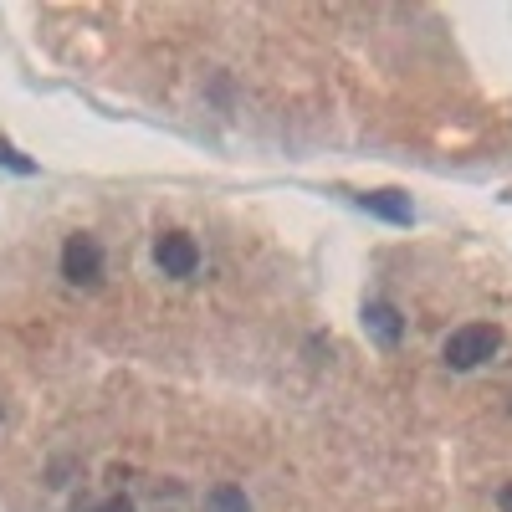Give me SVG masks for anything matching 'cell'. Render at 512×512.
Masks as SVG:
<instances>
[{
	"label": "cell",
	"instance_id": "cell-6",
	"mask_svg": "<svg viewBox=\"0 0 512 512\" xmlns=\"http://www.w3.org/2000/svg\"><path fill=\"white\" fill-rule=\"evenodd\" d=\"M205 512H251V507H246V492L241 487H216V492L205 497Z\"/></svg>",
	"mask_w": 512,
	"mask_h": 512
},
{
	"label": "cell",
	"instance_id": "cell-9",
	"mask_svg": "<svg viewBox=\"0 0 512 512\" xmlns=\"http://www.w3.org/2000/svg\"><path fill=\"white\" fill-rule=\"evenodd\" d=\"M497 507H502V512H512V482H507V487L497 492Z\"/></svg>",
	"mask_w": 512,
	"mask_h": 512
},
{
	"label": "cell",
	"instance_id": "cell-1",
	"mask_svg": "<svg viewBox=\"0 0 512 512\" xmlns=\"http://www.w3.org/2000/svg\"><path fill=\"white\" fill-rule=\"evenodd\" d=\"M497 344H502V333L492 323H466V328H456L446 338V364L451 369H477V364H487L497 354Z\"/></svg>",
	"mask_w": 512,
	"mask_h": 512
},
{
	"label": "cell",
	"instance_id": "cell-8",
	"mask_svg": "<svg viewBox=\"0 0 512 512\" xmlns=\"http://www.w3.org/2000/svg\"><path fill=\"white\" fill-rule=\"evenodd\" d=\"M98 512H134V502H128V497H108Z\"/></svg>",
	"mask_w": 512,
	"mask_h": 512
},
{
	"label": "cell",
	"instance_id": "cell-5",
	"mask_svg": "<svg viewBox=\"0 0 512 512\" xmlns=\"http://www.w3.org/2000/svg\"><path fill=\"white\" fill-rule=\"evenodd\" d=\"M364 328H369L374 344L395 349V344H400V333H405V318L395 313V303H369V308H364Z\"/></svg>",
	"mask_w": 512,
	"mask_h": 512
},
{
	"label": "cell",
	"instance_id": "cell-2",
	"mask_svg": "<svg viewBox=\"0 0 512 512\" xmlns=\"http://www.w3.org/2000/svg\"><path fill=\"white\" fill-rule=\"evenodd\" d=\"M62 277L72 287H98L103 282V246L93 236H67V246H62Z\"/></svg>",
	"mask_w": 512,
	"mask_h": 512
},
{
	"label": "cell",
	"instance_id": "cell-7",
	"mask_svg": "<svg viewBox=\"0 0 512 512\" xmlns=\"http://www.w3.org/2000/svg\"><path fill=\"white\" fill-rule=\"evenodd\" d=\"M0 164H6V169H16V175H31V169H36V164H31L26 154H16L6 139H0Z\"/></svg>",
	"mask_w": 512,
	"mask_h": 512
},
{
	"label": "cell",
	"instance_id": "cell-3",
	"mask_svg": "<svg viewBox=\"0 0 512 512\" xmlns=\"http://www.w3.org/2000/svg\"><path fill=\"white\" fill-rule=\"evenodd\" d=\"M154 262H159L164 277H195V267H200V246H195L185 231H164V236L154 241Z\"/></svg>",
	"mask_w": 512,
	"mask_h": 512
},
{
	"label": "cell",
	"instance_id": "cell-4",
	"mask_svg": "<svg viewBox=\"0 0 512 512\" xmlns=\"http://www.w3.org/2000/svg\"><path fill=\"white\" fill-rule=\"evenodd\" d=\"M359 210H369V216L390 221V226H410V221H415V205H410V195H400V190H364V195H359Z\"/></svg>",
	"mask_w": 512,
	"mask_h": 512
}]
</instances>
